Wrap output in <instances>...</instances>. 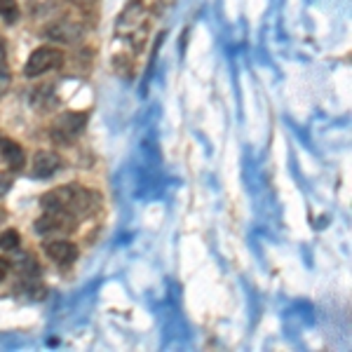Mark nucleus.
Masks as SVG:
<instances>
[{
	"instance_id": "nucleus-1",
	"label": "nucleus",
	"mask_w": 352,
	"mask_h": 352,
	"mask_svg": "<svg viewBox=\"0 0 352 352\" xmlns=\"http://www.w3.org/2000/svg\"><path fill=\"white\" fill-rule=\"evenodd\" d=\"M101 197L87 188H78V186H61V188L47 190L41 197V207L45 212H64L71 217H85L99 204Z\"/></svg>"
},
{
	"instance_id": "nucleus-2",
	"label": "nucleus",
	"mask_w": 352,
	"mask_h": 352,
	"mask_svg": "<svg viewBox=\"0 0 352 352\" xmlns=\"http://www.w3.org/2000/svg\"><path fill=\"white\" fill-rule=\"evenodd\" d=\"M85 124H87L85 113H64L52 124V141L61 146H71L85 132Z\"/></svg>"
},
{
	"instance_id": "nucleus-3",
	"label": "nucleus",
	"mask_w": 352,
	"mask_h": 352,
	"mask_svg": "<svg viewBox=\"0 0 352 352\" xmlns=\"http://www.w3.org/2000/svg\"><path fill=\"white\" fill-rule=\"evenodd\" d=\"M61 64H64V52H61V50L38 47L28 56L24 73L28 78H38V76H43V73H50V71H54V68H59Z\"/></svg>"
},
{
	"instance_id": "nucleus-4",
	"label": "nucleus",
	"mask_w": 352,
	"mask_h": 352,
	"mask_svg": "<svg viewBox=\"0 0 352 352\" xmlns=\"http://www.w3.org/2000/svg\"><path fill=\"white\" fill-rule=\"evenodd\" d=\"M73 226H76V217L64 212H47L41 217V221H36V230L41 235H61V232L73 230Z\"/></svg>"
},
{
	"instance_id": "nucleus-5",
	"label": "nucleus",
	"mask_w": 352,
	"mask_h": 352,
	"mask_svg": "<svg viewBox=\"0 0 352 352\" xmlns=\"http://www.w3.org/2000/svg\"><path fill=\"white\" fill-rule=\"evenodd\" d=\"M61 169V157L52 151H38L31 162V176L36 179H50Z\"/></svg>"
},
{
	"instance_id": "nucleus-6",
	"label": "nucleus",
	"mask_w": 352,
	"mask_h": 352,
	"mask_svg": "<svg viewBox=\"0 0 352 352\" xmlns=\"http://www.w3.org/2000/svg\"><path fill=\"white\" fill-rule=\"evenodd\" d=\"M45 254L50 256V261H54L56 265H71L78 258V247L68 240H52L45 244Z\"/></svg>"
},
{
	"instance_id": "nucleus-7",
	"label": "nucleus",
	"mask_w": 352,
	"mask_h": 352,
	"mask_svg": "<svg viewBox=\"0 0 352 352\" xmlns=\"http://www.w3.org/2000/svg\"><path fill=\"white\" fill-rule=\"evenodd\" d=\"M0 153H3L5 162L10 164L12 169H21L26 162V155H24V148H21L16 141L12 139H0Z\"/></svg>"
},
{
	"instance_id": "nucleus-8",
	"label": "nucleus",
	"mask_w": 352,
	"mask_h": 352,
	"mask_svg": "<svg viewBox=\"0 0 352 352\" xmlns=\"http://www.w3.org/2000/svg\"><path fill=\"white\" fill-rule=\"evenodd\" d=\"M47 36L59 43H76L82 36V31L76 24H71V21H56V24L47 28Z\"/></svg>"
},
{
	"instance_id": "nucleus-9",
	"label": "nucleus",
	"mask_w": 352,
	"mask_h": 352,
	"mask_svg": "<svg viewBox=\"0 0 352 352\" xmlns=\"http://www.w3.org/2000/svg\"><path fill=\"white\" fill-rule=\"evenodd\" d=\"M0 16H3L8 24H14L16 16H19V5H16V0H0Z\"/></svg>"
},
{
	"instance_id": "nucleus-10",
	"label": "nucleus",
	"mask_w": 352,
	"mask_h": 352,
	"mask_svg": "<svg viewBox=\"0 0 352 352\" xmlns=\"http://www.w3.org/2000/svg\"><path fill=\"white\" fill-rule=\"evenodd\" d=\"M16 247H19V232L16 230L0 232V249H5V252H14Z\"/></svg>"
},
{
	"instance_id": "nucleus-11",
	"label": "nucleus",
	"mask_w": 352,
	"mask_h": 352,
	"mask_svg": "<svg viewBox=\"0 0 352 352\" xmlns=\"http://www.w3.org/2000/svg\"><path fill=\"white\" fill-rule=\"evenodd\" d=\"M10 188H12V179H10L5 172H0V197H3Z\"/></svg>"
},
{
	"instance_id": "nucleus-12",
	"label": "nucleus",
	"mask_w": 352,
	"mask_h": 352,
	"mask_svg": "<svg viewBox=\"0 0 352 352\" xmlns=\"http://www.w3.org/2000/svg\"><path fill=\"white\" fill-rule=\"evenodd\" d=\"M8 272H10V263L5 258H0V282H3L5 277H8Z\"/></svg>"
},
{
	"instance_id": "nucleus-13",
	"label": "nucleus",
	"mask_w": 352,
	"mask_h": 352,
	"mask_svg": "<svg viewBox=\"0 0 352 352\" xmlns=\"http://www.w3.org/2000/svg\"><path fill=\"white\" fill-rule=\"evenodd\" d=\"M0 219H5V212H3V209H0Z\"/></svg>"
}]
</instances>
